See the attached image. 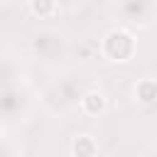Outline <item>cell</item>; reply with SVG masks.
<instances>
[{
	"mask_svg": "<svg viewBox=\"0 0 157 157\" xmlns=\"http://www.w3.org/2000/svg\"><path fill=\"white\" fill-rule=\"evenodd\" d=\"M132 101L142 108H152L157 103V81L152 76H142L132 86Z\"/></svg>",
	"mask_w": 157,
	"mask_h": 157,
	"instance_id": "6",
	"label": "cell"
},
{
	"mask_svg": "<svg viewBox=\"0 0 157 157\" xmlns=\"http://www.w3.org/2000/svg\"><path fill=\"white\" fill-rule=\"evenodd\" d=\"M101 152L98 137L93 132H76L69 142V155L71 157H93Z\"/></svg>",
	"mask_w": 157,
	"mask_h": 157,
	"instance_id": "5",
	"label": "cell"
},
{
	"mask_svg": "<svg viewBox=\"0 0 157 157\" xmlns=\"http://www.w3.org/2000/svg\"><path fill=\"white\" fill-rule=\"evenodd\" d=\"M29 52L42 64H56V61H61L66 56L69 39H66V34L61 29L42 27L37 32H32V37H29Z\"/></svg>",
	"mask_w": 157,
	"mask_h": 157,
	"instance_id": "2",
	"label": "cell"
},
{
	"mask_svg": "<svg viewBox=\"0 0 157 157\" xmlns=\"http://www.w3.org/2000/svg\"><path fill=\"white\" fill-rule=\"evenodd\" d=\"M0 147H2V128H0Z\"/></svg>",
	"mask_w": 157,
	"mask_h": 157,
	"instance_id": "10",
	"label": "cell"
},
{
	"mask_svg": "<svg viewBox=\"0 0 157 157\" xmlns=\"http://www.w3.org/2000/svg\"><path fill=\"white\" fill-rule=\"evenodd\" d=\"M27 10L37 20H54L61 12L59 0H27Z\"/></svg>",
	"mask_w": 157,
	"mask_h": 157,
	"instance_id": "8",
	"label": "cell"
},
{
	"mask_svg": "<svg viewBox=\"0 0 157 157\" xmlns=\"http://www.w3.org/2000/svg\"><path fill=\"white\" fill-rule=\"evenodd\" d=\"M98 54L108 64H128L137 54V37L128 27H110L101 42H98Z\"/></svg>",
	"mask_w": 157,
	"mask_h": 157,
	"instance_id": "1",
	"label": "cell"
},
{
	"mask_svg": "<svg viewBox=\"0 0 157 157\" xmlns=\"http://www.w3.org/2000/svg\"><path fill=\"white\" fill-rule=\"evenodd\" d=\"M22 78V69L12 56H0V88H12Z\"/></svg>",
	"mask_w": 157,
	"mask_h": 157,
	"instance_id": "7",
	"label": "cell"
},
{
	"mask_svg": "<svg viewBox=\"0 0 157 157\" xmlns=\"http://www.w3.org/2000/svg\"><path fill=\"white\" fill-rule=\"evenodd\" d=\"M86 0H59V7L64 10V7H69V10H74V7H78V5H83Z\"/></svg>",
	"mask_w": 157,
	"mask_h": 157,
	"instance_id": "9",
	"label": "cell"
},
{
	"mask_svg": "<svg viewBox=\"0 0 157 157\" xmlns=\"http://www.w3.org/2000/svg\"><path fill=\"white\" fill-rule=\"evenodd\" d=\"M76 108L86 118H101V115L108 113V96L101 88H86V91L78 93Z\"/></svg>",
	"mask_w": 157,
	"mask_h": 157,
	"instance_id": "4",
	"label": "cell"
},
{
	"mask_svg": "<svg viewBox=\"0 0 157 157\" xmlns=\"http://www.w3.org/2000/svg\"><path fill=\"white\" fill-rule=\"evenodd\" d=\"M115 12L128 29H147L155 22V0H115Z\"/></svg>",
	"mask_w": 157,
	"mask_h": 157,
	"instance_id": "3",
	"label": "cell"
}]
</instances>
